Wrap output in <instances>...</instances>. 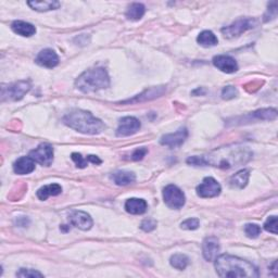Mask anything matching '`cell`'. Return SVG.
Returning <instances> with one entry per match:
<instances>
[{
  "instance_id": "11",
  "label": "cell",
  "mask_w": 278,
  "mask_h": 278,
  "mask_svg": "<svg viewBox=\"0 0 278 278\" xmlns=\"http://www.w3.org/2000/svg\"><path fill=\"white\" fill-rule=\"evenodd\" d=\"M188 137V130L186 127H181L175 133L164 135L160 139V144L170 148H177L185 143Z\"/></svg>"
},
{
  "instance_id": "9",
  "label": "cell",
  "mask_w": 278,
  "mask_h": 278,
  "mask_svg": "<svg viewBox=\"0 0 278 278\" xmlns=\"http://www.w3.org/2000/svg\"><path fill=\"white\" fill-rule=\"evenodd\" d=\"M221 185L212 177H206L197 187V195L200 198H214L221 194Z\"/></svg>"
},
{
  "instance_id": "27",
  "label": "cell",
  "mask_w": 278,
  "mask_h": 278,
  "mask_svg": "<svg viewBox=\"0 0 278 278\" xmlns=\"http://www.w3.org/2000/svg\"><path fill=\"white\" fill-rule=\"evenodd\" d=\"M170 263L174 268L183 270V269H185L187 267L188 263H189V259H188L187 255L182 254V253H176V254L171 256Z\"/></svg>"
},
{
  "instance_id": "2",
  "label": "cell",
  "mask_w": 278,
  "mask_h": 278,
  "mask_svg": "<svg viewBox=\"0 0 278 278\" xmlns=\"http://www.w3.org/2000/svg\"><path fill=\"white\" fill-rule=\"evenodd\" d=\"M214 261L216 273L220 277H259V270L252 263L238 256L222 254Z\"/></svg>"
},
{
  "instance_id": "5",
  "label": "cell",
  "mask_w": 278,
  "mask_h": 278,
  "mask_svg": "<svg viewBox=\"0 0 278 278\" xmlns=\"http://www.w3.org/2000/svg\"><path fill=\"white\" fill-rule=\"evenodd\" d=\"M31 89L30 82L20 81L13 84H3L2 101H19L28 94Z\"/></svg>"
},
{
  "instance_id": "30",
  "label": "cell",
  "mask_w": 278,
  "mask_h": 278,
  "mask_svg": "<svg viewBox=\"0 0 278 278\" xmlns=\"http://www.w3.org/2000/svg\"><path fill=\"white\" fill-rule=\"evenodd\" d=\"M264 229L268 231V233L277 235V216H269L267 221L264 223Z\"/></svg>"
},
{
  "instance_id": "22",
  "label": "cell",
  "mask_w": 278,
  "mask_h": 278,
  "mask_svg": "<svg viewBox=\"0 0 278 278\" xmlns=\"http://www.w3.org/2000/svg\"><path fill=\"white\" fill-rule=\"evenodd\" d=\"M111 178L117 186H127L136 181V175L129 171H117Z\"/></svg>"
},
{
  "instance_id": "12",
  "label": "cell",
  "mask_w": 278,
  "mask_h": 278,
  "mask_svg": "<svg viewBox=\"0 0 278 278\" xmlns=\"http://www.w3.org/2000/svg\"><path fill=\"white\" fill-rule=\"evenodd\" d=\"M69 222L72 226L81 230H89L94 225L90 215L84 211H73L69 215Z\"/></svg>"
},
{
  "instance_id": "8",
  "label": "cell",
  "mask_w": 278,
  "mask_h": 278,
  "mask_svg": "<svg viewBox=\"0 0 278 278\" xmlns=\"http://www.w3.org/2000/svg\"><path fill=\"white\" fill-rule=\"evenodd\" d=\"M30 157L43 167H50L54 162V147L49 144H42L30 152Z\"/></svg>"
},
{
  "instance_id": "23",
  "label": "cell",
  "mask_w": 278,
  "mask_h": 278,
  "mask_svg": "<svg viewBox=\"0 0 278 278\" xmlns=\"http://www.w3.org/2000/svg\"><path fill=\"white\" fill-rule=\"evenodd\" d=\"M62 193V187L59 184H50L39 188L37 190V197L39 200H47L49 197H55Z\"/></svg>"
},
{
  "instance_id": "28",
  "label": "cell",
  "mask_w": 278,
  "mask_h": 278,
  "mask_svg": "<svg viewBox=\"0 0 278 278\" xmlns=\"http://www.w3.org/2000/svg\"><path fill=\"white\" fill-rule=\"evenodd\" d=\"M244 233L249 238H257L261 234V227L256 224H247L244 227Z\"/></svg>"
},
{
  "instance_id": "36",
  "label": "cell",
  "mask_w": 278,
  "mask_h": 278,
  "mask_svg": "<svg viewBox=\"0 0 278 278\" xmlns=\"http://www.w3.org/2000/svg\"><path fill=\"white\" fill-rule=\"evenodd\" d=\"M148 154V149L147 148H137L134 152L133 155H131V160L134 161H139V160H143L144 157Z\"/></svg>"
},
{
  "instance_id": "33",
  "label": "cell",
  "mask_w": 278,
  "mask_h": 278,
  "mask_svg": "<svg viewBox=\"0 0 278 278\" xmlns=\"http://www.w3.org/2000/svg\"><path fill=\"white\" fill-rule=\"evenodd\" d=\"M199 226H200V223L198 218H188V220L181 224V227L183 229H187V230H195L199 228Z\"/></svg>"
},
{
  "instance_id": "15",
  "label": "cell",
  "mask_w": 278,
  "mask_h": 278,
  "mask_svg": "<svg viewBox=\"0 0 278 278\" xmlns=\"http://www.w3.org/2000/svg\"><path fill=\"white\" fill-rule=\"evenodd\" d=\"M213 64L215 68L224 73H227V74H231V73L238 71V64L235 59L230 56H216L213 58Z\"/></svg>"
},
{
  "instance_id": "26",
  "label": "cell",
  "mask_w": 278,
  "mask_h": 278,
  "mask_svg": "<svg viewBox=\"0 0 278 278\" xmlns=\"http://www.w3.org/2000/svg\"><path fill=\"white\" fill-rule=\"evenodd\" d=\"M145 13H146L145 6L143 4L135 3V4H131L128 7L125 16H126V18L130 20V21H139V20L145 16Z\"/></svg>"
},
{
  "instance_id": "17",
  "label": "cell",
  "mask_w": 278,
  "mask_h": 278,
  "mask_svg": "<svg viewBox=\"0 0 278 278\" xmlns=\"http://www.w3.org/2000/svg\"><path fill=\"white\" fill-rule=\"evenodd\" d=\"M35 163L31 157H21L13 164V171L19 175L30 174L35 170Z\"/></svg>"
},
{
  "instance_id": "16",
  "label": "cell",
  "mask_w": 278,
  "mask_h": 278,
  "mask_svg": "<svg viewBox=\"0 0 278 278\" xmlns=\"http://www.w3.org/2000/svg\"><path fill=\"white\" fill-rule=\"evenodd\" d=\"M35 61L41 67L54 69L59 64V57L52 49H44L39 52Z\"/></svg>"
},
{
  "instance_id": "34",
  "label": "cell",
  "mask_w": 278,
  "mask_h": 278,
  "mask_svg": "<svg viewBox=\"0 0 278 278\" xmlns=\"http://www.w3.org/2000/svg\"><path fill=\"white\" fill-rule=\"evenodd\" d=\"M157 227V221L154 220V218H146V220L143 221L141 228L146 231V233H150Z\"/></svg>"
},
{
  "instance_id": "25",
  "label": "cell",
  "mask_w": 278,
  "mask_h": 278,
  "mask_svg": "<svg viewBox=\"0 0 278 278\" xmlns=\"http://www.w3.org/2000/svg\"><path fill=\"white\" fill-rule=\"evenodd\" d=\"M197 42L199 45H201L202 47H213V46H216L218 44V39L214 35L213 32L211 31H203L201 32L199 36L197 37Z\"/></svg>"
},
{
  "instance_id": "7",
  "label": "cell",
  "mask_w": 278,
  "mask_h": 278,
  "mask_svg": "<svg viewBox=\"0 0 278 278\" xmlns=\"http://www.w3.org/2000/svg\"><path fill=\"white\" fill-rule=\"evenodd\" d=\"M164 202L170 209H182L186 202V197L175 185H169L163 189Z\"/></svg>"
},
{
  "instance_id": "6",
  "label": "cell",
  "mask_w": 278,
  "mask_h": 278,
  "mask_svg": "<svg viewBox=\"0 0 278 278\" xmlns=\"http://www.w3.org/2000/svg\"><path fill=\"white\" fill-rule=\"evenodd\" d=\"M256 21L252 18H240L235 21L233 24L225 26L221 30L222 34L225 38H235L240 36L242 33L255 28Z\"/></svg>"
},
{
  "instance_id": "1",
  "label": "cell",
  "mask_w": 278,
  "mask_h": 278,
  "mask_svg": "<svg viewBox=\"0 0 278 278\" xmlns=\"http://www.w3.org/2000/svg\"><path fill=\"white\" fill-rule=\"evenodd\" d=\"M252 158V152L247 147L241 146H229V147L218 148L210 152L207 156L198 157L196 159L197 167H211L220 169H231L247 163Z\"/></svg>"
},
{
  "instance_id": "10",
  "label": "cell",
  "mask_w": 278,
  "mask_h": 278,
  "mask_svg": "<svg viewBox=\"0 0 278 278\" xmlns=\"http://www.w3.org/2000/svg\"><path fill=\"white\" fill-rule=\"evenodd\" d=\"M141 122L134 116H125L120 120L116 129L117 137H127L136 134L141 129Z\"/></svg>"
},
{
  "instance_id": "29",
  "label": "cell",
  "mask_w": 278,
  "mask_h": 278,
  "mask_svg": "<svg viewBox=\"0 0 278 278\" xmlns=\"http://www.w3.org/2000/svg\"><path fill=\"white\" fill-rule=\"evenodd\" d=\"M277 17V3L276 2H272L268 4V9L266 11L265 15H264V22H268L272 21L275 18Z\"/></svg>"
},
{
  "instance_id": "35",
  "label": "cell",
  "mask_w": 278,
  "mask_h": 278,
  "mask_svg": "<svg viewBox=\"0 0 278 278\" xmlns=\"http://www.w3.org/2000/svg\"><path fill=\"white\" fill-rule=\"evenodd\" d=\"M237 95H238V91L234 86H226V87H224L222 90V98L226 99V100L235 98Z\"/></svg>"
},
{
  "instance_id": "21",
  "label": "cell",
  "mask_w": 278,
  "mask_h": 278,
  "mask_svg": "<svg viewBox=\"0 0 278 278\" xmlns=\"http://www.w3.org/2000/svg\"><path fill=\"white\" fill-rule=\"evenodd\" d=\"M250 177V171L249 170H241L237 172L235 175L230 177L229 185L231 188H237V189H243L247 186Z\"/></svg>"
},
{
  "instance_id": "13",
  "label": "cell",
  "mask_w": 278,
  "mask_h": 278,
  "mask_svg": "<svg viewBox=\"0 0 278 278\" xmlns=\"http://www.w3.org/2000/svg\"><path fill=\"white\" fill-rule=\"evenodd\" d=\"M220 252V241L216 237H207L202 243V253L207 261H214Z\"/></svg>"
},
{
  "instance_id": "4",
  "label": "cell",
  "mask_w": 278,
  "mask_h": 278,
  "mask_svg": "<svg viewBox=\"0 0 278 278\" xmlns=\"http://www.w3.org/2000/svg\"><path fill=\"white\" fill-rule=\"evenodd\" d=\"M110 86V77L103 68H95L85 71L75 81V87L84 94L99 91Z\"/></svg>"
},
{
  "instance_id": "20",
  "label": "cell",
  "mask_w": 278,
  "mask_h": 278,
  "mask_svg": "<svg viewBox=\"0 0 278 278\" xmlns=\"http://www.w3.org/2000/svg\"><path fill=\"white\" fill-rule=\"evenodd\" d=\"M11 29L16 34L23 37H31L35 35L36 33V28L34 25L24 21H15L11 24Z\"/></svg>"
},
{
  "instance_id": "31",
  "label": "cell",
  "mask_w": 278,
  "mask_h": 278,
  "mask_svg": "<svg viewBox=\"0 0 278 278\" xmlns=\"http://www.w3.org/2000/svg\"><path fill=\"white\" fill-rule=\"evenodd\" d=\"M71 158H72V160L75 162L76 167L79 168V169H84V168H86V167H87L88 162H90L88 157H87V158H84L82 155L77 154V152H74V154H72Z\"/></svg>"
},
{
  "instance_id": "19",
  "label": "cell",
  "mask_w": 278,
  "mask_h": 278,
  "mask_svg": "<svg viewBox=\"0 0 278 278\" xmlns=\"http://www.w3.org/2000/svg\"><path fill=\"white\" fill-rule=\"evenodd\" d=\"M148 204L144 199H138V198H130L126 202H125V210L128 212L129 214L139 215L144 214L147 211Z\"/></svg>"
},
{
  "instance_id": "14",
  "label": "cell",
  "mask_w": 278,
  "mask_h": 278,
  "mask_svg": "<svg viewBox=\"0 0 278 278\" xmlns=\"http://www.w3.org/2000/svg\"><path fill=\"white\" fill-rule=\"evenodd\" d=\"M167 88L164 87V86H160V87H152L149 88L147 90H145L143 94L137 95L136 97L131 98V99H127V100H124L121 103L126 104V103H141V102H145L148 100H152V99H156L158 97H161Z\"/></svg>"
},
{
  "instance_id": "18",
  "label": "cell",
  "mask_w": 278,
  "mask_h": 278,
  "mask_svg": "<svg viewBox=\"0 0 278 278\" xmlns=\"http://www.w3.org/2000/svg\"><path fill=\"white\" fill-rule=\"evenodd\" d=\"M277 117V111L276 109H261L252 112L248 115L244 116V121L251 122V120H256V121H270L275 120Z\"/></svg>"
},
{
  "instance_id": "32",
  "label": "cell",
  "mask_w": 278,
  "mask_h": 278,
  "mask_svg": "<svg viewBox=\"0 0 278 278\" xmlns=\"http://www.w3.org/2000/svg\"><path fill=\"white\" fill-rule=\"evenodd\" d=\"M18 277H28V278H35V277H44V274L37 272L35 269L30 268H21L17 273Z\"/></svg>"
},
{
  "instance_id": "3",
  "label": "cell",
  "mask_w": 278,
  "mask_h": 278,
  "mask_svg": "<svg viewBox=\"0 0 278 278\" xmlns=\"http://www.w3.org/2000/svg\"><path fill=\"white\" fill-rule=\"evenodd\" d=\"M63 123L70 128L86 135H98L105 129L104 123L84 110H74L63 117Z\"/></svg>"
},
{
  "instance_id": "24",
  "label": "cell",
  "mask_w": 278,
  "mask_h": 278,
  "mask_svg": "<svg viewBox=\"0 0 278 278\" xmlns=\"http://www.w3.org/2000/svg\"><path fill=\"white\" fill-rule=\"evenodd\" d=\"M28 5L33 10L38 12H47L60 8L61 4L56 0H44V2H29Z\"/></svg>"
}]
</instances>
